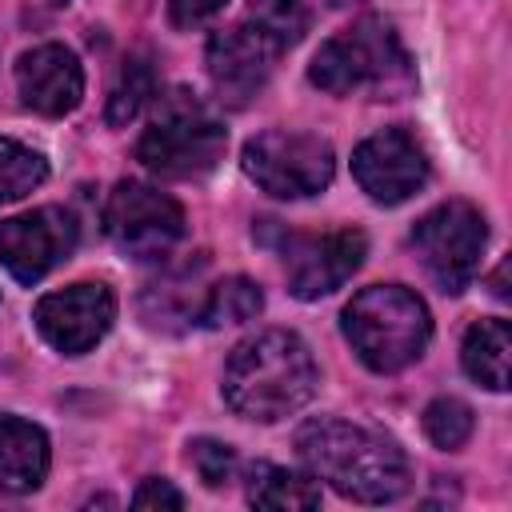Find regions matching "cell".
I'll return each instance as SVG.
<instances>
[{
    "label": "cell",
    "mask_w": 512,
    "mask_h": 512,
    "mask_svg": "<svg viewBox=\"0 0 512 512\" xmlns=\"http://www.w3.org/2000/svg\"><path fill=\"white\" fill-rule=\"evenodd\" d=\"M260 308H264V292H260L256 280H248V276H224V280H216V284L200 296V304H196V324H204V328L248 324V320L260 316Z\"/></svg>",
    "instance_id": "18"
},
{
    "label": "cell",
    "mask_w": 512,
    "mask_h": 512,
    "mask_svg": "<svg viewBox=\"0 0 512 512\" xmlns=\"http://www.w3.org/2000/svg\"><path fill=\"white\" fill-rule=\"evenodd\" d=\"M240 164H244V176L276 200L316 196L336 176L332 144L312 132H288V128H268V132L252 136L244 144Z\"/></svg>",
    "instance_id": "6"
},
{
    "label": "cell",
    "mask_w": 512,
    "mask_h": 512,
    "mask_svg": "<svg viewBox=\"0 0 512 512\" xmlns=\"http://www.w3.org/2000/svg\"><path fill=\"white\" fill-rule=\"evenodd\" d=\"M52 448L48 432L24 416H0V488L4 492H36L48 476Z\"/></svg>",
    "instance_id": "15"
},
{
    "label": "cell",
    "mask_w": 512,
    "mask_h": 512,
    "mask_svg": "<svg viewBox=\"0 0 512 512\" xmlns=\"http://www.w3.org/2000/svg\"><path fill=\"white\" fill-rule=\"evenodd\" d=\"M56 4H64V0H56Z\"/></svg>",
    "instance_id": "26"
},
{
    "label": "cell",
    "mask_w": 512,
    "mask_h": 512,
    "mask_svg": "<svg viewBox=\"0 0 512 512\" xmlns=\"http://www.w3.org/2000/svg\"><path fill=\"white\" fill-rule=\"evenodd\" d=\"M16 92L40 116H68L84 100V68L64 44H36L16 60Z\"/></svg>",
    "instance_id": "14"
},
{
    "label": "cell",
    "mask_w": 512,
    "mask_h": 512,
    "mask_svg": "<svg viewBox=\"0 0 512 512\" xmlns=\"http://www.w3.org/2000/svg\"><path fill=\"white\" fill-rule=\"evenodd\" d=\"M76 240V216L60 204H44L0 220V264L12 272V280L36 284L76 252Z\"/></svg>",
    "instance_id": "9"
},
{
    "label": "cell",
    "mask_w": 512,
    "mask_h": 512,
    "mask_svg": "<svg viewBox=\"0 0 512 512\" xmlns=\"http://www.w3.org/2000/svg\"><path fill=\"white\" fill-rule=\"evenodd\" d=\"M320 384V368L312 360V348L288 332V328H264L248 340H240L220 376L224 404L260 424H276L292 412H300Z\"/></svg>",
    "instance_id": "2"
},
{
    "label": "cell",
    "mask_w": 512,
    "mask_h": 512,
    "mask_svg": "<svg viewBox=\"0 0 512 512\" xmlns=\"http://www.w3.org/2000/svg\"><path fill=\"white\" fill-rule=\"evenodd\" d=\"M296 456L316 480H328L340 496L360 504L400 500L412 484L408 456L392 436L340 416L308 420L296 432Z\"/></svg>",
    "instance_id": "1"
},
{
    "label": "cell",
    "mask_w": 512,
    "mask_h": 512,
    "mask_svg": "<svg viewBox=\"0 0 512 512\" xmlns=\"http://www.w3.org/2000/svg\"><path fill=\"white\" fill-rule=\"evenodd\" d=\"M352 176L376 204H404L428 184V156L408 128H380L356 144Z\"/></svg>",
    "instance_id": "12"
},
{
    "label": "cell",
    "mask_w": 512,
    "mask_h": 512,
    "mask_svg": "<svg viewBox=\"0 0 512 512\" xmlns=\"http://www.w3.org/2000/svg\"><path fill=\"white\" fill-rule=\"evenodd\" d=\"M148 96H156L152 92V68L144 60H128L120 80H116V88H112V96H108V124H128L144 108Z\"/></svg>",
    "instance_id": "22"
},
{
    "label": "cell",
    "mask_w": 512,
    "mask_h": 512,
    "mask_svg": "<svg viewBox=\"0 0 512 512\" xmlns=\"http://www.w3.org/2000/svg\"><path fill=\"white\" fill-rule=\"evenodd\" d=\"M228 0H168V20L176 28H196L204 20H212Z\"/></svg>",
    "instance_id": "25"
},
{
    "label": "cell",
    "mask_w": 512,
    "mask_h": 512,
    "mask_svg": "<svg viewBox=\"0 0 512 512\" xmlns=\"http://www.w3.org/2000/svg\"><path fill=\"white\" fill-rule=\"evenodd\" d=\"M248 504L256 508H320V484L312 472H292L280 464L248 468Z\"/></svg>",
    "instance_id": "17"
},
{
    "label": "cell",
    "mask_w": 512,
    "mask_h": 512,
    "mask_svg": "<svg viewBox=\"0 0 512 512\" xmlns=\"http://www.w3.org/2000/svg\"><path fill=\"white\" fill-rule=\"evenodd\" d=\"M368 252V236L360 228H332L320 236H288L284 240V276L296 300H320L336 292Z\"/></svg>",
    "instance_id": "13"
},
{
    "label": "cell",
    "mask_w": 512,
    "mask_h": 512,
    "mask_svg": "<svg viewBox=\"0 0 512 512\" xmlns=\"http://www.w3.org/2000/svg\"><path fill=\"white\" fill-rule=\"evenodd\" d=\"M472 428H476V416H472V408L464 404V400H456V396H436L428 408H424V436L436 444V448H460V444H468V436H472Z\"/></svg>",
    "instance_id": "20"
},
{
    "label": "cell",
    "mask_w": 512,
    "mask_h": 512,
    "mask_svg": "<svg viewBox=\"0 0 512 512\" xmlns=\"http://www.w3.org/2000/svg\"><path fill=\"white\" fill-rule=\"evenodd\" d=\"M244 16L256 28H264L284 52L308 32V8H304V0H252Z\"/></svg>",
    "instance_id": "21"
},
{
    "label": "cell",
    "mask_w": 512,
    "mask_h": 512,
    "mask_svg": "<svg viewBox=\"0 0 512 512\" xmlns=\"http://www.w3.org/2000/svg\"><path fill=\"white\" fill-rule=\"evenodd\" d=\"M132 504H136V508H184V496L172 488V480L148 476V480H140V488L132 492Z\"/></svg>",
    "instance_id": "24"
},
{
    "label": "cell",
    "mask_w": 512,
    "mask_h": 512,
    "mask_svg": "<svg viewBox=\"0 0 512 512\" xmlns=\"http://www.w3.org/2000/svg\"><path fill=\"white\" fill-rule=\"evenodd\" d=\"M280 52L284 48L264 28H256L248 16L220 28L208 40V80H212L216 96L232 108H244L268 84Z\"/></svg>",
    "instance_id": "11"
},
{
    "label": "cell",
    "mask_w": 512,
    "mask_h": 512,
    "mask_svg": "<svg viewBox=\"0 0 512 512\" xmlns=\"http://www.w3.org/2000/svg\"><path fill=\"white\" fill-rule=\"evenodd\" d=\"M188 464H192V472H196L208 488L232 484V480H236V468H240L236 448L224 444V440H212V436H196V440L188 444Z\"/></svg>",
    "instance_id": "23"
},
{
    "label": "cell",
    "mask_w": 512,
    "mask_h": 512,
    "mask_svg": "<svg viewBox=\"0 0 512 512\" xmlns=\"http://www.w3.org/2000/svg\"><path fill=\"white\" fill-rule=\"evenodd\" d=\"M344 340L372 372H400L416 364L432 340L428 304L404 284H372L360 288L340 312Z\"/></svg>",
    "instance_id": "3"
},
{
    "label": "cell",
    "mask_w": 512,
    "mask_h": 512,
    "mask_svg": "<svg viewBox=\"0 0 512 512\" xmlns=\"http://www.w3.org/2000/svg\"><path fill=\"white\" fill-rule=\"evenodd\" d=\"M32 320H36V332L56 352L84 356L108 336V328L116 320V296L100 280H80V284L40 296L32 308Z\"/></svg>",
    "instance_id": "10"
},
{
    "label": "cell",
    "mask_w": 512,
    "mask_h": 512,
    "mask_svg": "<svg viewBox=\"0 0 512 512\" xmlns=\"http://www.w3.org/2000/svg\"><path fill=\"white\" fill-rule=\"evenodd\" d=\"M48 180V160L44 152L0 136V204H12L20 196H28L32 188H40Z\"/></svg>",
    "instance_id": "19"
},
{
    "label": "cell",
    "mask_w": 512,
    "mask_h": 512,
    "mask_svg": "<svg viewBox=\"0 0 512 512\" xmlns=\"http://www.w3.org/2000/svg\"><path fill=\"white\" fill-rule=\"evenodd\" d=\"M508 352H512V328H508V320L488 316V320H476L464 332L460 364L488 392H504L508 388Z\"/></svg>",
    "instance_id": "16"
},
{
    "label": "cell",
    "mask_w": 512,
    "mask_h": 512,
    "mask_svg": "<svg viewBox=\"0 0 512 512\" xmlns=\"http://www.w3.org/2000/svg\"><path fill=\"white\" fill-rule=\"evenodd\" d=\"M484 244H488L484 212L468 200H444L432 212H424L412 228V252L420 268L440 292L452 296L476 280Z\"/></svg>",
    "instance_id": "7"
},
{
    "label": "cell",
    "mask_w": 512,
    "mask_h": 512,
    "mask_svg": "<svg viewBox=\"0 0 512 512\" xmlns=\"http://www.w3.org/2000/svg\"><path fill=\"white\" fill-rule=\"evenodd\" d=\"M184 228V208L144 180H120L108 192L104 232L132 260H164L184 240Z\"/></svg>",
    "instance_id": "8"
},
{
    "label": "cell",
    "mask_w": 512,
    "mask_h": 512,
    "mask_svg": "<svg viewBox=\"0 0 512 512\" xmlns=\"http://www.w3.org/2000/svg\"><path fill=\"white\" fill-rule=\"evenodd\" d=\"M408 76H412L408 52L384 16H360L356 24L324 40L308 64V80L332 96L408 84Z\"/></svg>",
    "instance_id": "4"
},
{
    "label": "cell",
    "mask_w": 512,
    "mask_h": 512,
    "mask_svg": "<svg viewBox=\"0 0 512 512\" xmlns=\"http://www.w3.org/2000/svg\"><path fill=\"white\" fill-rule=\"evenodd\" d=\"M228 148V132L224 124L188 92H172L160 96L156 116L148 120V128L136 140V160L148 172L160 176H204L224 160Z\"/></svg>",
    "instance_id": "5"
}]
</instances>
